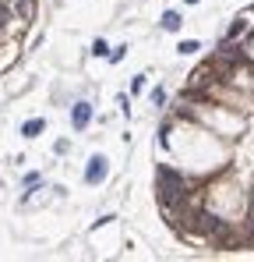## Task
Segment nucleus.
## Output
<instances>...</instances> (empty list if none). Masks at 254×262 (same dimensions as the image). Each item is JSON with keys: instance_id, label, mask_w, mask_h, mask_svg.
I'll use <instances>...</instances> for the list:
<instances>
[{"instance_id": "nucleus-13", "label": "nucleus", "mask_w": 254, "mask_h": 262, "mask_svg": "<svg viewBox=\"0 0 254 262\" xmlns=\"http://www.w3.org/2000/svg\"><path fill=\"white\" fill-rule=\"evenodd\" d=\"M184 4H198V0H184Z\"/></svg>"}, {"instance_id": "nucleus-11", "label": "nucleus", "mask_w": 254, "mask_h": 262, "mask_svg": "<svg viewBox=\"0 0 254 262\" xmlns=\"http://www.w3.org/2000/svg\"><path fill=\"white\" fill-rule=\"evenodd\" d=\"M152 103H155V106H162V103H166V92H162V89H155V92H152Z\"/></svg>"}, {"instance_id": "nucleus-6", "label": "nucleus", "mask_w": 254, "mask_h": 262, "mask_svg": "<svg viewBox=\"0 0 254 262\" xmlns=\"http://www.w3.org/2000/svg\"><path fill=\"white\" fill-rule=\"evenodd\" d=\"M247 25H251L247 18H237V21H233V28H230V35H226V39H233V43H237V39H240V35L247 32Z\"/></svg>"}, {"instance_id": "nucleus-2", "label": "nucleus", "mask_w": 254, "mask_h": 262, "mask_svg": "<svg viewBox=\"0 0 254 262\" xmlns=\"http://www.w3.org/2000/svg\"><path fill=\"white\" fill-rule=\"evenodd\" d=\"M89 121H92V103H74L71 106V124L78 128V131H85V128H89Z\"/></svg>"}, {"instance_id": "nucleus-1", "label": "nucleus", "mask_w": 254, "mask_h": 262, "mask_svg": "<svg viewBox=\"0 0 254 262\" xmlns=\"http://www.w3.org/2000/svg\"><path fill=\"white\" fill-rule=\"evenodd\" d=\"M106 174H110L106 156H92V160H89V167H85V184H103V181H106Z\"/></svg>"}, {"instance_id": "nucleus-9", "label": "nucleus", "mask_w": 254, "mask_h": 262, "mask_svg": "<svg viewBox=\"0 0 254 262\" xmlns=\"http://www.w3.org/2000/svg\"><path fill=\"white\" fill-rule=\"evenodd\" d=\"M124 53H127V46H117V50H110V60H113V64H120V60H124Z\"/></svg>"}, {"instance_id": "nucleus-5", "label": "nucleus", "mask_w": 254, "mask_h": 262, "mask_svg": "<svg viewBox=\"0 0 254 262\" xmlns=\"http://www.w3.org/2000/svg\"><path fill=\"white\" fill-rule=\"evenodd\" d=\"M180 25H184V18H180L177 11H166V14H162V28H166V32H177Z\"/></svg>"}, {"instance_id": "nucleus-4", "label": "nucleus", "mask_w": 254, "mask_h": 262, "mask_svg": "<svg viewBox=\"0 0 254 262\" xmlns=\"http://www.w3.org/2000/svg\"><path fill=\"white\" fill-rule=\"evenodd\" d=\"M11 4H14V11L21 14V21H28V18L35 14V0H11Z\"/></svg>"}, {"instance_id": "nucleus-10", "label": "nucleus", "mask_w": 254, "mask_h": 262, "mask_svg": "<svg viewBox=\"0 0 254 262\" xmlns=\"http://www.w3.org/2000/svg\"><path fill=\"white\" fill-rule=\"evenodd\" d=\"M145 89V74H134V82H131V92H141Z\"/></svg>"}, {"instance_id": "nucleus-3", "label": "nucleus", "mask_w": 254, "mask_h": 262, "mask_svg": "<svg viewBox=\"0 0 254 262\" xmlns=\"http://www.w3.org/2000/svg\"><path fill=\"white\" fill-rule=\"evenodd\" d=\"M42 128H46V121H42V117H32V121L21 124V135H25V138H35V135H42Z\"/></svg>"}, {"instance_id": "nucleus-7", "label": "nucleus", "mask_w": 254, "mask_h": 262, "mask_svg": "<svg viewBox=\"0 0 254 262\" xmlns=\"http://www.w3.org/2000/svg\"><path fill=\"white\" fill-rule=\"evenodd\" d=\"M177 50H180V53H198V50H201V43H198V39H184Z\"/></svg>"}, {"instance_id": "nucleus-8", "label": "nucleus", "mask_w": 254, "mask_h": 262, "mask_svg": "<svg viewBox=\"0 0 254 262\" xmlns=\"http://www.w3.org/2000/svg\"><path fill=\"white\" fill-rule=\"evenodd\" d=\"M92 53H96V57H110V46H106V39H96V43H92Z\"/></svg>"}, {"instance_id": "nucleus-12", "label": "nucleus", "mask_w": 254, "mask_h": 262, "mask_svg": "<svg viewBox=\"0 0 254 262\" xmlns=\"http://www.w3.org/2000/svg\"><path fill=\"white\" fill-rule=\"evenodd\" d=\"M0 25H4V7H0Z\"/></svg>"}]
</instances>
